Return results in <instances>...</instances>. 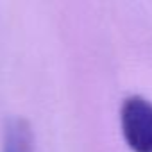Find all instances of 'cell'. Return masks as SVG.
I'll use <instances>...</instances> for the list:
<instances>
[{
	"mask_svg": "<svg viewBox=\"0 0 152 152\" xmlns=\"http://www.w3.org/2000/svg\"><path fill=\"white\" fill-rule=\"evenodd\" d=\"M120 125L127 145L134 152H152V102L131 95L120 107Z\"/></svg>",
	"mask_w": 152,
	"mask_h": 152,
	"instance_id": "6da1fadb",
	"label": "cell"
},
{
	"mask_svg": "<svg viewBox=\"0 0 152 152\" xmlns=\"http://www.w3.org/2000/svg\"><path fill=\"white\" fill-rule=\"evenodd\" d=\"M4 152H34V136L31 125L22 120H11L4 134Z\"/></svg>",
	"mask_w": 152,
	"mask_h": 152,
	"instance_id": "7a4b0ae2",
	"label": "cell"
}]
</instances>
